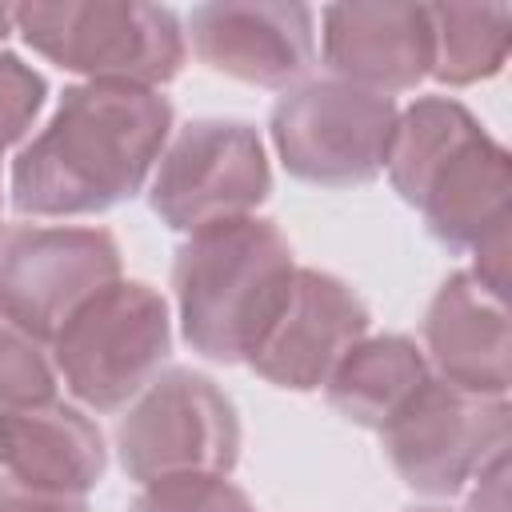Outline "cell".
<instances>
[{
  "label": "cell",
  "mask_w": 512,
  "mask_h": 512,
  "mask_svg": "<svg viewBox=\"0 0 512 512\" xmlns=\"http://www.w3.org/2000/svg\"><path fill=\"white\" fill-rule=\"evenodd\" d=\"M172 136L156 88L72 84L52 120L12 160V204L24 216H88L136 196Z\"/></svg>",
  "instance_id": "6da1fadb"
},
{
  "label": "cell",
  "mask_w": 512,
  "mask_h": 512,
  "mask_svg": "<svg viewBox=\"0 0 512 512\" xmlns=\"http://www.w3.org/2000/svg\"><path fill=\"white\" fill-rule=\"evenodd\" d=\"M392 188L424 212L428 232L476 256V280L504 296L512 160L500 140L452 96H420L396 120L388 148Z\"/></svg>",
  "instance_id": "7a4b0ae2"
},
{
  "label": "cell",
  "mask_w": 512,
  "mask_h": 512,
  "mask_svg": "<svg viewBox=\"0 0 512 512\" xmlns=\"http://www.w3.org/2000/svg\"><path fill=\"white\" fill-rule=\"evenodd\" d=\"M292 276V248L272 220L236 216L188 232L172 264V288L192 352L220 364L248 360Z\"/></svg>",
  "instance_id": "3957f363"
},
{
  "label": "cell",
  "mask_w": 512,
  "mask_h": 512,
  "mask_svg": "<svg viewBox=\"0 0 512 512\" xmlns=\"http://www.w3.org/2000/svg\"><path fill=\"white\" fill-rule=\"evenodd\" d=\"M12 24L44 60L88 76L92 84H168L184 64V32L172 8L64 0L20 4Z\"/></svg>",
  "instance_id": "277c9868"
},
{
  "label": "cell",
  "mask_w": 512,
  "mask_h": 512,
  "mask_svg": "<svg viewBox=\"0 0 512 512\" xmlns=\"http://www.w3.org/2000/svg\"><path fill=\"white\" fill-rule=\"evenodd\" d=\"M48 344L52 372L64 388L80 404L112 412L140 396L168 360V304L144 280H112L88 296Z\"/></svg>",
  "instance_id": "5b68a950"
},
{
  "label": "cell",
  "mask_w": 512,
  "mask_h": 512,
  "mask_svg": "<svg viewBox=\"0 0 512 512\" xmlns=\"http://www.w3.org/2000/svg\"><path fill=\"white\" fill-rule=\"evenodd\" d=\"M396 120L400 112L392 96L344 80H308L276 100L268 128L296 180L352 188L384 172Z\"/></svg>",
  "instance_id": "8992f818"
},
{
  "label": "cell",
  "mask_w": 512,
  "mask_h": 512,
  "mask_svg": "<svg viewBox=\"0 0 512 512\" xmlns=\"http://www.w3.org/2000/svg\"><path fill=\"white\" fill-rule=\"evenodd\" d=\"M116 452L132 480L228 476L240 456V420L232 400L192 368H168L148 380L116 428Z\"/></svg>",
  "instance_id": "52a82bcc"
},
{
  "label": "cell",
  "mask_w": 512,
  "mask_h": 512,
  "mask_svg": "<svg viewBox=\"0 0 512 512\" xmlns=\"http://www.w3.org/2000/svg\"><path fill=\"white\" fill-rule=\"evenodd\" d=\"M508 396H480L440 376L380 428L396 476L424 496H452L508 452Z\"/></svg>",
  "instance_id": "ba28073f"
},
{
  "label": "cell",
  "mask_w": 512,
  "mask_h": 512,
  "mask_svg": "<svg viewBox=\"0 0 512 512\" xmlns=\"http://www.w3.org/2000/svg\"><path fill=\"white\" fill-rule=\"evenodd\" d=\"M272 172L264 144L244 120H192L160 152L148 188L152 212L176 228L196 232L216 220L252 216L268 196Z\"/></svg>",
  "instance_id": "9c48e42d"
},
{
  "label": "cell",
  "mask_w": 512,
  "mask_h": 512,
  "mask_svg": "<svg viewBox=\"0 0 512 512\" xmlns=\"http://www.w3.org/2000/svg\"><path fill=\"white\" fill-rule=\"evenodd\" d=\"M112 280H120V248L104 228L24 224L0 240V312L40 344Z\"/></svg>",
  "instance_id": "30bf717a"
},
{
  "label": "cell",
  "mask_w": 512,
  "mask_h": 512,
  "mask_svg": "<svg viewBox=\"0 0 512 512\" xmlns=\"http://www.w3.org/2000/svg\"><path fill=\"white\" fill-rule=\"evenodd\" d=\"M364 300L332 272L296 268L280 312L248 352V368L276 388L312 392L328 384L340 356L368 336Z\"/></svg>",
  "instance_id": "8fae6325"
},
{
  "label": "cell",
  "mask_w": 512,
  "mask_h": 512,
  "mask_svg": "<svg viewBox=\"0 0 512 512\" xmlns=\"http://www.w3.org/2000/svg\"><path fill=\"white\" fill-rule=\"evenodd\" d=\"M192 52L256 88H296L316 60L312 8L304 4H200L188 16Z\"/></svg>",
  "instance_id": "7c38bea8"
},
{
  "label": "cell",
  "mask_w": 512,
  "mask_h": 512,
  "mask_svg": "<svg viewBox=\"0 0 512 512\" xmlns=\"http://www.w3.org/2000/svg\"><path fill=\"white\" fill-rule=\"evenodd\" d=\"M324 64L332 80L380 96L416 88L432 72V16L424 4H332Z\"/></svg>",
  "instance_id": "4fadbf2b"
},
{
  "label": "cell",
  "mask_w": 512,
  "mask_h": 512,
  "mask_svg": "<svg viewBox=\"0 0 512 512\" xmlns=\"http://www.w3.org/2000/svg\"><path fill=\"white\" fill-rule=\"evenodd\" d=\"M420 332L440 380L480 396H508L512 328L504 296L484 280H476L472 272H452L436 288Z\"/></svg>",
  "instance_id": "5bb4252c"
},
{
  "label": "cell",
  "mask_w": 512,
  "mask_h": 512,
  "mask_svg": "<svg viewBox=\"0 0 512 512\" xmlns=\"http://www.w3.org/2000/svg\"><path fill=\"white\" fill-rule=\"evenodd\" d=\"M0 464L12 480L60 496H84L104 476L100 428L60 400L0 408Z\"/></svg>",
  "instance_id": "9a60e30c"
},
{
  "label": "cell",
  "mask_w": 512,
  "mask_h": 512,
  "mask_svg": "<svg viewBox=\"0 0 512 512\" xmlns=\"http://www.w3.org/2000/svg\"><path fill=\"white\" fill-rule=\"evenodd\" d=\"M428 376V360L408 336H364L340 356L324 388L340 416L380 432Z\"/></svg>",
  "instance_id": "2e32d148"
},
{
  "label": "cell",
  "mask_w": 512,
  "mask_h": 512,
  "mask_svg": "<svg viewBox=\"0 0 512 512\" xmlns=\"http://www.w3.org/2000/svg\"><path fill=\"white\" fill-rule=\"evenodd\" d=\"M432 16V72L440 84H476L504 68L512 44L508 4H436Z\"/></svg>",
  "instance_id": "e0dca14e"
},
{
  "label": "cell",
  "mask_w": 512,
  "mask_h": 512,
  "mask_svg": "<svg viewBox=\"0 0 512 512\" xmlns=\"http://www.w3.org/2000/svg\"><path fill=\"white\" fill-rule=\"evenodd\" d=\"M52 392L56 372L44 356V344L0 312V408L52 400Z\"/></svg>",
  "instance_id": "ac0fdd59"
},
{
  "label": "cell",
  "mask_w": 512,
  "mask_h": 512,
  "mask_svg": "<svg viewBox=\"0 0 512 512\" xmlns=\"http://www.w3.org/2000/svg\"><path fill=\"white\" fill-rule=\"evenodd\" d=\"M128 512H256L228 476H168L144 484Z\"/></svg>",
  "instance_id": "d6986e66"
},
{
  "label": "cell",
  "mask_w": 512,
  "mask_h": 512,
  "mask_svg": "<svg viewBox=\"0 0 512 512\" xmlns=\"http://www.w3.org/2000/svg\"><path fill=\"white\" fill-rule=\"evenodd\" d=\"M44 76L28 68L20 56L0 52V152L8 144H20L44 104Z\"/></svg>",
  "instance_id": "ffe728a7"
},
{
  "label": "cell",
  "mask_w": 512,
  "mask_h": 512,
  "mask_svg": "<svg viewBox=\"0 0 512 512\" xmlns=\"http://www.w3.org/2000/svg\"><path fill=\"white\" fill-rule=\"evenodd\" d=\"M0 512H88V504L80 496L28 488V484H20V480H12L4 472L0 476Z\"/></svg>",
  "instance_id": "44dd1931"
},
{
  "label": "cell",
  "mask_w": 512,
  "mask_h": 512,
  "mask_svg": "<svg viewBox=\"0 0 512 512\" xmlns=\"http://www.w3.org/2000/svg\"><path fill=\"white\" fill-rule=\"evenodd\" d=\"M508 452L496 456L480 476H476V492L468 496V512H508Z\"/></svg>",
  "instance_id": "7402d4cb"
},
{
  "label": "cell",
  "mask_w": 512,
  "mask_h": 512,
  "mask_svg": "<svg viewBox=\"0 0 512 512\" xmlns=\"http://www.w3.org/2000/svg\"><path fill=\"white\" fill-rule=\"evenodd\" d=\"M8 32H12V8H4V4H0V40H4Z\"/></svg>",
  "instance_id": "603a6c76"
},
{
  "label": "cell",
  "mask_w": 512,
  "mask_h": 512,
  "mask_svg": "<svg viewBox=\"0 0 512 512\" xmlns=\"http://www.w3.org/2000/svg\"><path fill=\"white\" fill-rule=\"evenodd\" d=\"M408 512H444V508H408Z\"/></svg>",
  "instance_id": "cb8c5ba5"
},
{
  "label": "cell",
  "mask_w": 512,
  "mask_h": 512,
  "mask_svg": "<svg viewBox=\"0 0 512 512\" xmlns=\"http://www.w3.org/2000/svg\"><path fill=\"white\" fill-rule=\"evenodd\" d=\"M0 240H4V228H0Z\"/></svg>",
  "instance_id": "d4e9b609"
}]
</instances>
